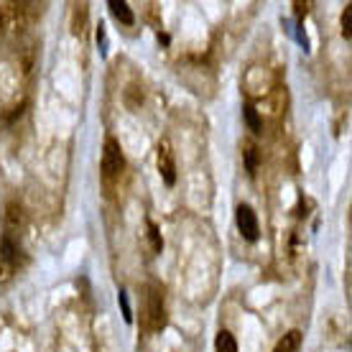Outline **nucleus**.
<instances>
[{"label":"nucleus","mask_w":352,"mask_h":352,"mask_svg":"<svg viewBox=\"0 0 352 352\" xmlns=\"http://www.w3.org/2000/svg\"><path fill=\"white\" fill-rule=\"evenodd\" d=\"M166 301H164V286L156 281L146 283L143 289V309H141V327L143 332L156 335L166 327Z\"/></svg>","instance_id":"nucleus-1"},{"label":"nucleus","mask_w":352,"mask_h":352,"mask_svg":"<svg viewBox=\"0 0 352 352\" xmlns=\"http://www.w3.org/2000/svg\"><path fill=\"white\" fill-rule=\"evenodd\" d=\"M28 23H31V18H28L23 3H6V6H0V36L16 38V36L26 31Z\"/></svg>","instance_id":"nucleus-2"},{"label":"nucleus","mask_w":352,"mask_h":352,"mask_svg":"<svg viewBox=\"0 0 352 352\" xmlns=\"http://www.w3.org/2000/svg\"><path fill=\"white\" fill-rule=\"evenodd\" d=\"M123 168H125V159L120 143L115 141V138H107L105 148H102V182H105L107 189L120 179Z\"/></svg>","instance_id":"nucleus-3"},{"label":"nucleus","mask_w":352,"mask_h":352,"mask_svg":"<svg viewBox=\"0 0 352 352\" xmlns=\"http://www.w3.org/2000/svg\"><path fill=\"white\" fill-rule=\"evenodd\" d=\"M235 222H238L240 235H243L248 243H256L258 235H261V228H258V217L250 204H238V210H235Z\"/></svg>","instance_id":"nucleus-4"},{"label":"nucleus","mask_w":352,"mask_h":352,"mask_svg":"<svg viewBox=\"0 0 352 352\" xmlns=\"http://www.w3.org/2000/svg\"><path fill=\"white\" fill-rule=\"evenodd\" d=\"M159 171H161V179H164V184L166 186H174L176 184V161H174V151L168 146V141H161L159 143Z\"/></svg>","instance_id":"nucleus-5"},{"label":"nucleus","mask_w":352,"mask_h":352,"mask_svg":"<svg viewBox=\"0 0 352 352\" xmlns=\"http://www.w3.org/2000/svg\"><path fill=\"white\" fill-rule=\"evenodd\" d=\"M23 222H26V214H23V207L18 202H10L8 210H6V235L8 238H16L21 228H23Z\"/></svg>","instance_id":"nucleus-6"},{"label":"nucleus","mask_w":352,"mask_h":352,"mask_svg":"<svg viewBox=\"0 0 352 352\" xmlns=\"http://www.w3.org/2000/svg\"><path fill=\"white\" fill-rule=\"evenodd\" d=\"M18 256H21L18 253V243L13 238H8V235H3L0 238V263L13 271L18 265Z\"/></svg>","instance_id":"nucleus-7"},{"label":"nucleus","mask_w":352,"mask_h":352,"mask_svg":"<svg viewBox=\"0 0 352 352\" xmlns=\"http://www.w3.org/2000/svg\"><path fill=\"white\" fill-rule=\"evenodd\" d=\"M107 8H110V13H113L120 23H125V26H133V23H135V16H133L131 6H128L125 0H110Z\"/></svg>","instance_id":"nucleus-8"},{"label":"nucleus","mask_w":352,"mask_h":352,"mask_svg":"<svg viewBox=\"0 0 352 352\" xmlns=\"http://www.w3.org/2000/svg\"><path fill=\"white\" fill-rule=\"evenodd\" d=\"M299 347H301V332L299 329H291V332H286V335L276 342L273 352H299Z\"/></svg>","instance_id":"nucleus-9"},{"label":"nucleus","mask_w":352,"mask_h":352,"mask_svg":"<svg viewBox=\"0 0 352 352\" xmlns=\"http://www.w3.org/2000/svg\"><path fill=\"white\" fill-rule=\"evenodd\" d=\"M85 26H87V6H74V13H72L74 36H85Z\"/></svg>","instance_id":"nucleus-10"},{"label":"nucleus","mask_w":352,"mask_h":352,"mask_svg":"<svg viewBox=\"0 0 352 352\" xmlns=\"http://www.w3.org/2000/svg\"><path fill=\"white\" fill-rule=\"evenodd\" d=\"M214 350L217 352H238V342H235V337L230 335L228 329H220V335L214 340Z\"/></svg>","instance_id":"nucleus-11"},{"label":"nucleus","mask_w":352,"mask_h":352,"mask_svg":"<svg viewBox=\"0 0 352 352\" xmlns=\"http://www.w3.org/2000/svg\"><path fill=\"white\" fill-rule=\"evenodd\" d=\"M243 156H245V168L250 176H256L258 171V161H261V153H258V148L253 146V143H245V151H243Z\"/></svg>","instance_id":"nucleus-12"},{"label":"nucleus","mask_w":352,"mask_h":352,"mask_svg":"<svg viewBox=\"0 0 352 352\" xmlns=\"http://www.w3.org/2000/svg\"><path fill=\"white\" fill-rule=\"evenodd\" d=\"M243 115H245V123L248 128L253 133H261V128H263V123H261V118H258V110L253 105H245L243 107Z\"/></svg>","instance_id":"nucleus-13"},{"label":"nucleus","mask_w":352,"mask_h":352,"mask_svg":"<svg viewBox=\"0 0 352 352\" xmlns=\"http://www.w3.org/2000/svg\"><path fill=\"white\" fill-rule=\"evenodd\" d=\"M141 102H143V92L135 85H131V87L125 89V105L131 107V110H138Z\"/></svg>","instance_id":"nucleus-14"},{"label":"nucleus","mask_w":352,"mask_h":352,"mask_svg":"<svg viewBox=\"0 0 352 352\" xmlns=\"http://www.w3.org/2000/svg\"><path fill=\"white\" fill-rule=\"evenodd\" d=\"M148 238H151V248H153L156 253H161V248H164V240H161L159 228H156V225H153L151 220H148Z\"/></svg>","instance_id":"nucleus-15"},{"label":"nucleus","mask_w":352,"mask_h":352,"mask_svg":"<svg viewBox=\"0 0 352 352\" xmlns=\"http://www.w3.org/2000/svg\"><path fill=\"white\" fill-rule=\"evenodd\" d=\"M350 26H352V6H347V8H344V13H342V36H344V38H350V36H352Z\"/></svg>","instance_id":"nucleus-16"},{"label":"nucleus","mask_w":352,"mask_h":352,"mask_svg":"<svg viewBox=\"0 0 352 352\" xmlns=\"http://www.w3.org/2000/svg\"><path fill=\"white\" fill-rule=\"evenodd\" d=\"M118 301H120V307H123V319L131 324L133 314H131V304H128V294H125V291H120V294H118Z\"/></svg>","instance_id":"nucleus-17"}]
</instances>
